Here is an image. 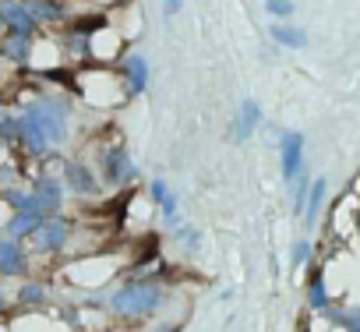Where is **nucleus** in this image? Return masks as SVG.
Masks as SVG:
<instances>
[{
    "label": "nucleus",
    "mask_w": 360,
    "mask_h": 332,
    "mask_svg": "<svg viewBox=\"0 0 360 332\" xmlns=\"http://www.w3.org/2000/svg\"><path fill=\"white\" fill-rule=\"evenodd\" d=\"M25 110L36 117V124L43 127V134H46V141H50L53 148H60V145L71 138V110H68L64 99H57V96H39V99H32Z\"/></svg>",
    "instance_id": "f03ea898"
},
{
    "label": "nucleus",
    "mask_w": 360,
    "mask_h": 332,
    "mask_svg": "<svg viewBox=\"0 0 360 332\" xmlns=\"http://www.w3.org/2000/svg\"><path fill=\"white\" fill-rule=\"evenodd\" d=\"M29 195H32V212H39L43 219L64 212L68 191H64V181H60L57 174H39V177H32V181H29Z\"/></svg>",
    "instance_id": "39448f33"
},
{
    "label": "nucleus",
    "mask_w": 360,
    "mask_h": 332,
    "mask_svg": "<svg viewBox=\"0 0 360 332\" xmlns=\"http://www.w3.org/2000/svg\"><path fill=\"white\" fill-rule=\"evenodd\" d=\"M60 181H64V191L75 195V198H96L99 195V177L92 174V166H85L82 159H68L64 170H60Z\"/></svg>",
    "instance_id": "423d86ee"
},
{
    "label": "nucleus",
    "mask_w": 360,
    "mask_h": 332,
    "mask_svg": "<svg viewBox=\"0 0 360 332\" xmlns=\"http://www.w3.org/2000/svg\"><path fill=\"white\" fill-rule=\"evenodd\" d=\"M265 11L272 15V18H290L293 15V0H265Z\"/></svg>",
    "instance_id": "aec40b11"
},
{
    "label": "nucleus",
    "mask_w": 360,
    "mask_h": 332,
    "mask_svg": "<svg viewBox=\"0 0 360 332\" xmlns=\"http://www.w3.org/2000/svg\"><path fill=\"white\" fill-rule=\"evenodd\" d=\"M0 4H8V0H0Z\"/></svg>",
    "instance_id": "bb28decb"
},
{
    "label": "nucleus",
    "mask_w": 360,
    "mask_h": 332,
    "mask_svg": "<svg viewBox=\"0 0 360 332\" xmlns=\"http://www.w3.org/2000/svg\"><path fill=\"white\" fill-rule=\"evenodd\" d=\"M279 162H283V181H297L304 166V134L286 131L279 141Z\"/></svg>",
    "instance_id": "1a4fd4ad"
},
{
    "label": "nucleus",
    "mask_w": 360,
    "mask_h": 332,
    "mask_svg": "<svg viewBox=\"0 0 360 332\" xmlns=\"http://www.w3.org/2000/svg\"><path fill=\"white\" fill-rule=\"evenodd\" d=\"M18 120H22L18 145L25 148V155H29V159H50V155H53V145L46 141V134H43V127L36 124V117H32L29 110H22Z\"/></svg>",
    "instance_id": "6e6552de"
},
{
    "label": "nucleus",
    "mask_w": 360,
    "mask_h": 332,
    "mask_svg": "<svg viewBox=\"0 0 360 332\" xmlns=\"http://www.w3.org/2000/svg\"><path fill=\"white\" fill-rule=\"evenodd\" d=\"M162 300H166V286L152 276H141V279H127L113 293H106V311L124 321H141V318L159 314Z\"/></svg>",
    "instance_id": "f257e3e1"
},
{
    "label": "nucleus",
    "mask_w": 360,
    "mask_h": 332,
    "mask_svg": "<svg viewBox=\"0 0 360 332\" xmlns=\"http://www.w3.org/2000/svg\"><path fill=\"white\" fill-rule=\"evenodd\" d=\"M0 202H4L11 212H32V195H29V188H22V184L4 188V191H0Z\"/></svg>",
    "instance_id": "f3484780"
},
{
    "label": "nucleus",
    "mask_w": 360,
    "mask_h": 332,
    "mask_svg": "<svg viewBox=\"0 0 360 332\" xmlns=\"http://www.w3.org/2000/svg\"><path fill=\"white\" fill-rule=\"evenodd\" d=\"M307 251H311V248H307V244L300 241V244L293 248V262H304V258H307Z\"/></svg>",
    "instance_id": "b1692460"
},
{
    "label": "nucleus",
    "mask_w": 360,
    "mask_h": 332,
    "mask_svg": "<svg viewBox=\"0 0 360 332\" xmlns=\"http://www.w3.org/2000/svg\"><path fill=\"white\" fill-rule=\"evenodd\" d=\"M18 131H22L18 113L0 110V145H18Z\"/></svg>",
    "instance_id": "a211bd4d"
},
{
    "label": "nucleus",
    "mask_w": 360,
    "mask_h": 332,
    "mask_svg": "<svg viewBox=\"0 0 360 332\" xmlns=\"http://www.w3.org/2000/svg\"><path fill=\"white\" fill-rule=\"evenodd\" d=\"M152 332H162V328H152Z\"/></svg>",
    "instance_id": "a878e982"
},
{
    "label": "nucleus",
    "mask_w": 360,
    "mask_h": 332,
    "mask_svg": "<svg viewBox=\"0 0 360 332\" xmlns=\"http://www.w3.org/2000/svg\"><path fill=\"white\" fill-rule=\"evenodd\" d=\"M15 300H18V307H43L46 300H50V286L43 283V279H22L18 283V293H15Z\"/></svg>",
    "instance_id": "2eb2a0df"
},
{
    "label": "nucleus",
    "mask_w": 360,
    "mask_h": 332,
    "mask_svg": "<svg viewBox=\"0 0 360 332\" xmlns=\"http://www.w3.org/2000/svg\"><path fill=\"white\" fill-rule=\"evenodd\" d=\"M0 57L11 60V64H29V57H32V36L4 32V36H0Z\"/></svg>",
    "instance_id": "ddd939ff"
},
{
    "label": "nucleus",
    "mask_w": 360,
    "mask_h": 332,
    "mask_svg": "<svg viewBox=\"0 0 360 332\" xmlns=\"http://www.w3.org/2000/svg\"><path fill=\"white\" fill-rule=\"evenodd\" d=\"M180 8H184V0H162V15H166V18H173Z\"/></svg>",
    "instance_id": "5701e85b"
},
{
    "label": "nucleus",
    "mask_w": 360,
    "mask_h": 332,
    "mask_svg": "<svg viewBox=\"0 0 360 332\" xmlns=\"http://www.w3.org/2000/svg\"><path fill=\"white\" fill-rule=\"evenodd\" d=\"M71 234H75V219H68L64 212H60V216H46V219L36 226V234L25 241V248H29V255L50 258V255H60V251L68 248Z\"/></svg>",
    "instance_id": "7ed1b4c3"
},
{
    "label": "nucleus",
    "mask_w": 360,
    "mask_h": 332,
    "mask_svg": "<svg viewBox=\"0 0 360 332\" xmlns=\"http://www.w3.org/2000/svg\"><path fill=\"white\" fill-rule=\"evenodd\" d=\"M166 195H169V184H166L162 177H152V181H148V198H152L155 205H162Z\"/></svg>",
    "instance_id": "412c9836"
},
{
    "label": "nucleus",
    "mask_w": 360,
    "mask_h": 332,
    "mask_svg": "<svg viewBox=\"0 0 360 332\" xmlns=\"http://www.w3.org/2000/svg\"><path fill=\"white\" fill-rule=\"evenodd\" d=\"M32 269V255L22 241L0 237V279H25Z\"/></svg>",
    "instance_id": "0eeeda50"
},
{
    "label": "nucleus",
    "mask_w": 360,
    "mask_h": 332,
    "mask_svg": "<svg viewBox=\"0 0 360 332\" xmlns=\"http://www.w3.org/2000/svg\"><path fill=\"white\" fill-rule=\"evenodd\" d=\"M138 181V166L124 145H110L99 155V184L106 188H127Z\"/></svg>",
    "instance_id": "20e7f679"
},
{
    "label": "nucleus",
    "mask_w": 360,
    "mask_h": 332,
    "mask_svg": "<svg viewBox=\"0 0 360 332\" xmlns=\"http://www.w3.org/2000/svg\"><path fill=\"white\" fill-rule=\"evenodd\" d=\"M25 11L39 22V25H50V22H60L64 18V0H22Z\"/></svg>",
    "instance_id": "dca6fc26"
},
{
    "label": "nucleus",
    "mask_w": 360,
    "mask_h": 332,
    "mask_svg": "<svg viewBox=\"0 0 360 332\" xmlns=\"http://www.w3.org/2000/svg\"><path fill=\"white\" fill-rule=\"evenodd\" d=\"M39 223H43V216H39V212H11V216H8V223H0V234L25 244V241L36 234V226H39Z\"/></svg>",
    "instance_id": "9b49d317"
},
{
    "label": "nucleus",
    "mask_w": 360,
    "mask_h": 332,
    "mask_svg": "<svg viewBox=\"0 0 360 332\" xmlns=\"http://www.w3.org/2000/svg\"><path fill=\"white\" fill-rule=\"evenodd\" d=\"M0 25L8 32H22V36H36L39 22L25 11L22 0H8V4H0Z\"/></svg>",
    "instance_id": "9d476101"
},
{
    "label": "nucleus",
    "mask_w": 360,
    "mask_h": 332,
    "mask_svg": "<svg viewBox=\"0 0 360 332\" xmlns=\"http://www.w3.org/2000/svg\"><path fill=\"white\" fill-rule=\"evenodd\" d=\"M22 177H18V170H15V162H0V191L4 188H15Z\"/></svg>",
    "instance_id": "4be33fe9"
},
{
    "label": "nucleus",
    "mask_w": 360,
    "mask_h": 332,
    "mask_svg": "<svg viewBox=\"0 0 360 332\" xmlns=\"http://www.w3.org/2000/svg\"><path fill=\"white\" fill-rule=\"evenodd\" d=\"M0 237H4V234H0Z\"/></svg>",
    "instance_id": "cd10ccee"
},
{
    "label": "nucleus",
    "mask_w": 360,
    "mask_h": 332,
    "mask_svg": "<svg viewBox=\"0 0 360 332\" xmlns=\"http://www.w3.org/2000/svg\"><path fill=\"white\" fill-rule=\"evenodd\" d=\"M8 307V293H4V279H0V311Z\"/></svg>",
    "instance_id": "393cba45"
},
{
    "label": "nucleus",
    "mask_w": 360,
    "mask_h": 332,
    "mask_svg": "<svg viewBox=\"0 0 360 332\" xmlns=\"http://www.w3.org/2000/svg\"><path fill=\"white\" fill-rule=\"evenodd\" d=\"M124 85H127V96H138L148 89V60L141 53L124 57Z\"/></svg>",
    "instance_id": "f8f14e48"
},
{
    "label": "nucleus",
    "mask_w": 360,
    "mask_h": 332,
    "mask_svg": "<svg viewBox=\"0 0 360 332\" xmlns=\"http://www.w3.org/2000/svg\"><path fill=\"white\" fill-rule=\"evenodd\" d=\"M258 124H262V106L255 99H244L237 110V120H233V141H248Z\"/></svg>",
    "instance_id": "4468645a"
},
{
    "label": "nucleus",
    "mask_w": 360,
    "mask_h": 332,
    "mask_svg": "<svg viewBox=\"0 0 360 332\" xmlns=\"http://www.w3.org/2000/svg\"><path fill=\"white\" fill-rule=\"evenodd\" d=\"M272 39H276L279 46H293V50H300V46L307 43L304 29H293V25H272Z\"/></svg>",
    "instance_id": "6ab92c4d"
}]
</instances>
